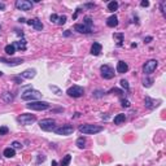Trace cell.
<instances>
[{"instance_id":"obj_8","label":"cell","mask_w":166,"mask_h":166,"mask_svg":"<svg viewBox=\"0 0 166 166\" xmlns=\"http://www.w3.org/2000/svg\"><path fill=\"white\" fill-rule=\"evenodd\" d=\"M100 73H101V77H103L104 79H112L114 78V69L112 68V66L109 65H101L100 68Z\"/></svg>"},{"instance_id":"obj_7","label":"cell","mask_w":166,"mask_h":166,"mask_svg":"<svg viewBox=\"0 0 166 166\" xmlns=\"http://www.w3.org/2000/svg\"><path fill=\"white\" fill-rule=\"evenodd\" d=\"M55 134H57V135H72V134L74 132V127L73 125H64L61 127H56V129L53 130Z\"/></svg>"},{"instance_id":"obj_51","label":"cell","mask_w":166,"mask_h":166,"mask_svg":"<svg viewBox=\"0 0 166 166\" xmlns=\"http://www.w3.org/2000/svg\"><path fill=\"white\" fill-rule=\"evenodd\" d=\"M0 31H1V25H0Z\"/></svg>"},{"instance_id":"obj_50","label":"cell","mask_w":166,"mask_h":166,"mask_svg":"<svg viewBox=\"0 0 166 166\" xmlns=\"http://www.w3.org/2000/svg\"><path fill=\"white\" fill-rule=\"evenodd\" d=\"M0 77H3V72H0Z\"/></svg>"},{"instance_id":"obj_28","label":"cell","mask_w":166,"mask_h":166,"mask_svg":"<svg viewBox=\"0 0 166 166\" xmlns=\"http://www.w3.org/2000/svg\"><path fill=\"white\" fill-rule=\"evenodd\" d=\"M83 25H86L87 27L92 29V25H94L92 18H91V17H84V18H83Z\"/></svg>"},{"instance_id":"obj_19","label":"cell","mask_w":166,"mask_h":166,"mask_svg":"<svg viewBox=\"0 0 166 166\" xmlns=\"http://www.w3.org/2000/svg\"><path fill=\"white\" fill-rule=\"evenodd\" d=\"M107 25L109 27H116L118 25V17L116 15H112L107 20Z\"/></svg>"},{"instance_id":"obj_3","label":"cell","mask_w":166,"mask_h":166,"mask_svg":"<svg viewBox=\"0 0 166 166\" xmlns=\"http://www.w3.org/2000/svg\"><path fill=\"white\" fill-rule=\"evenodd\" d=\"M35 121H37V117L34 114H29V113H23V114L17 117V122L22 126H29L31 123H34Z\"/></svg>"},{"instance_id":"obj_30","label":"cell","mask_w":166,"mask_h":166,"mask_svg":"<svg viewBox=\"0 0 166 166\" xmlns=\"http://www.w3.org/2000/svg\"><path fill=\"white\" fill-rule=\"evenodd\" d=\"M119 84H121V87H122V88H125L126 91H129V90H130V84H129V82H127L126 79H121V80H119Z\"/></svg>"},{"instance_id":"obj_20","label":"cell","mask_w":166,"mask_h":166,"mask_svg":"<svg viewBox=\"0 0 166 166\" xmlns=\"http://www.w3.org/2000/svg\"><path fill=\"white\" fill-rule=\"evenodd\" d=\"M15 47L18 48V49H21V51H26V48H27V42L22 38V39H20L18 42H16V43H15Z\"/></svg>"},{"instance_id":"obj_6","label":"cell","mask_w":166,"mask_h":166,"mask_svg":"<svg viewBox=\"0 0 166 166\" xmlns=\"http://www.w3.org/2000/svg\"><path fill=\"white\" fill-rule=\"evenodd\" d=\"M157 66H158L157 60H148V61L143 65V73L147 74V75H149V74H152L157 69Z\"/></svg>"},{"instance_id":"obj_2","label":"cell","mask_w":166,"mask_h":166,"mask_svg":"<svg viewBox=\"0 0 166 166\" xmlns=\"http://www.w3.org/2000/svg\"><path fill=\"white\" fill-rule=\"evenodd\" d=\"M42 97V94L38 90H33V88H29L27 91H25L21 95V99L26 101H37Z\"/></svg>"},{"instance_id":"obj_24","label":"cell","mask_w":166,"mask_h":166,"mask_svg":"<svg viewBox=\"0 0 166 166\" xmlns=\"http://www.w3.org/2000/svg\"><path fill=\"white\" fill-rule=\"evenodd\" d=\"M4 51H5V53H7V55L13 56V55H15V52H16V47H15V44H8V45H5Z\"/></svg>"},{"instance_id":"obj_15","label":"cell","mask_w":166,"mask_h":166,"mask_svg":"<svg viewBox=\"0 0 166 166\" xmlns=\"http://www.w3.org/2000/svg\"><path fill=\"white\" fill-rule=\"evenodd\" d=\"M37 75V70L35 69H26L25 72L21 73V78H25V79H31Z\"/></svg>"},{"instance_id":"obj_9","label":"cell","mask_w":166,"mask_h":166,"mask_svg":"<svg viewBox=\"0 0 166 166\" xmlns=\"http://www.w3.org/2000/svg\"><path fill=\"white\" fill-rule=\"evenodd\" d=\"M66 94H68L70 97H82L84 95V88L80 86H73L66 91Z\"/></svg>"},{"instance_id":"obj_14","label":"cell","mask_w":166,"mask_h":166,"mask_svg":"<svg viewBox=\"0 0 166 166\" xmlns=\"http://www.w3.org/2000/svg\"><path fill=\"white\" fill-rule=\"evenodd\" d=\"M26 23L29 25V26H33L35 30H38V31H42L43 30V23H42V21H39L38 18H33V20H29V21H26Z\"/></svg>"},{"instance_id":"obj_36","label":"cell","mask_w":166,"mask_h":166,"mask_svg":"<svg viewBox=\"0 0 166 166\" xmlns=\"http://www.w3.org/2000/svg\"><path fill=\"white\" fill-rule=\"evenodd\" d=\"M66 23V16H59V21H57V25H65Z\"/></svg>"},{"instance_id":"obj_48","label":"cell","mask_w":166,"mask_h":166,"mask_svg":"<svg viewBox=\"0 0 166 166\" xmlns=\"http://www.w3.org/2000/svg\"><path fill=\"white\" fill-rule=\"evenodd\" d=\"M51 166H57V162H56V161H52V164H51Z\"/></svg>"},{"instance_id":"obj_17","label":"cell","mask_w":166,"mask_h":166,"mask_svg":"<svg viewBox=\"0 0 166 166\" xmlns=\"http://www.w3.org/2000/svg\"><path fill=\"white\" fill-rule=\"evenodd\" d=\"M101 51H103V45L100 43H94L92 47H91V55L94 56H99L101 53Z\"/></svg>"},{"instance_id":"obj_37","label":"cell","mask_w":166,"mask_h":166,"mask_svg":"<svg viewBox=\"0 0 166 166\" xmlns=\"http://www.w3.org/2000/svg\"><path fill=\"white\" fill-rule=\"evenodd\" d=\"M49 21L51 22H53L57 25V21H59V15H56V13H53V15H51V17H49Z\"/></svg>"},{"instance_id":"obj_45","label":"cell","mask_w":166,"mask_h":166,"mask_svg":"<svg viewBox=\"0 0 166 166\" xmlns=\"http://www.w3.org/2000/svg\"><path fill=\"white\" fill-rule=\"evenodd\" d=\"M140 5H142V7H148V5H149V1H147V0H144V1H142V3H140Z\"/></svg>"},{"instance_id":"obj_27","label":"cell","mask_w":166,"mask_h":166,"mask_svg":"<svg viewBox=\"0 0 166 166\" xmlns=\"http://www.w3.org/2000/svg\"><path fill=\"white\" fill-rule=\"evenodd\" d=\"M70 161H72V156H70V154H66V156L61 160V162H60V166H68L70 164Z\"/></svg>"},{"instance_id":"obj_13","label":"cell","mask_w":166,"mask_h":166,"mask_svg":"<svg viewBox=\"0 0 166 166\" xmlns=\"http://www.w3.org/2000/svg\"><path fill=\"white\" fill-rule=\"evenodd\" d=\"M74 30H75L77 33H80V34H91L92 33V29L87 27L86 25H83V23H75L74 25Z\"/></svg>"},{"instance_id":"obj_5","label":"cell","mask_w":166,"mask_h":166,"mask_svg":"<svg viewBox=\"0 0 166 166\" xmlns=\"http://www.w3.org/2000/svg\"><path fill=\"white\" fill-rule=\"evenodd\" d=\"M26 107L29 109H33V110H47V109H49V104L47 101L37 100V101H30Z\"/></svg>"},{"instance_id":"obj_11","label":"cell","mask_w":166,"mask_h":166,"mask_svg":"<svg viewBox=\"0 0 166 166\" xmlns=\"http://www.w3.org/2000/svg\"><path fill=\"white\" fill-rule=\"evenodd\" d=\"M0 62L5 64V65H8V66H17V65L23 64V60L22 59H5V57H0Z\"/></svg>"},{"instance_id":"obj_32","label":"cell","mask_w":166,"mask_h":166,"mask_svg":"<svg viewBox=\"0 0 166 166\" xmlns=\"http://www.w3.org/2000/svg\"><path fill=\"white\" fill-rule=\"evenodd\" d=\"M104 90H96V91H94V97H103L104 96Z\"/></svg>"},{"instance_id":"obj_22","label":"cell","mask_w":166,"mask_h":166,"mask_svg":"<svg viewBox=\"0 0 166 166\" xmlns=\"http://www.w3.org/2000/svg\"><path fill=\"white\" fill-rule=\"evenodd\" d=\"M126 121V114L125 113H119V114H117L114 117V123L116 125H121V123H123Z\"/></svg>"},{"instance_id":"obj_31","label":"cell","mask_w":166,"mask_h":166,"mask_svg":"<svg viewBox=\"0 0 166 166\" xmlns=\"http://www.w3.org/2000/svg\"><path fill=\"white\" fill-rule=\"evenodd\" d=\"M49 90H51V91H53V92H55L56 95H61V94H62V91L60 90L59 87L53 86V84H51V86H49Z\"/></svg>"},{"instance_id":"obj_21","label":"cell","mask_w":166,"mask_h":166,"mask_svg":"<svg viewBox=\"0 0 166 166\" xmlns=\"http://www.w3.org/2000/svg\"><path fill=\"white\" fill-rule=\"evenodd\" d=\"M3 154H4L7 158H13L16 156V151L13 149L12 147H9V148H5L4 152H3Z\"/></svg>"},{"instance_id":"obj_1","label":"cell","mask_w":166,"mask_h":166,"mask_svg":"<svg viewBox=\"0 0 166 166\" xmlns=\"http://www.w3.org/2000/svg\"><path fill=\"white\" fill-rule=\"evenodd\" d=\"M104 130L103 126H97V125H90V123H87V125H82L79 126V131L84 134V135H95V134H99L101 132Z\"/></svg>"},{"instance_id":"obj_29","label":"cell","mask_w":166,"mask_h":166,"mask_svg":"<svg viewBox=\"0 0 166 166\" xmlns=\"http://www.w3.org/2000/svg\"><path fill=\"white\" fill-rule=\"evenodd\" d=\"M152 84H153V78H144L143 79V86L144 87H152Z\"/></svg>"},{"instance_id":"obj_18","label":"cell","mask_w":166,"mask_h":166,"mask_svg":"<svg viewBox=\"0 0 166 166\" xmlns=\"http://www.w3.org/2000/svg\"><path fill=\"white\" fill-rule=\"evenodd\" d=\"M127 72H129V65H127L125 61H118V64H117V73L123 74V73H127Z\"/></svg>"},{"instance_id":"obj_10","label":"cell","mask_w":166,"mask_h":166,"mask_svg":"<svg viewBox=\"0 0 166 166\" xmlns=\"http://www.w3.org/2000/svg\"><path fill=\"white\" fill-rule=\"evenodd\" d=\"M16 8L23 10V12H27V10H31V8H33V3L29 1V0H17Z\"/></svg>"},{"instance_id":"obj_16","label":"cell","mask_w":166,"mask_h":166,"mask_svg":"<svg viewBox=\"0 0 166 166\" xmlns=\"http://www.w3.org/2000/svg\"><path fill=\"white\" fill-rule=\"evenodd\" d=\"M113 39L117 43L118 47H122L123 45V39H125V34L123 33H114L113 34Z\"/></svg>"},{"instance_id":"obj_33","label":"cell","mask_w":166,"mask_h":166,"mask_svg":"<svg viewBox=\"0 0 166 166\" xmlns=\"http://www.w3.org/2000/svg\"><path fill=\"white\" fill-rule=\"evenodd\" d=\"M121 105H122L123 108H130V105H131V104H130V101L127 100V99L121 97Z\"/></svg>"},{"instance_id":"obj_49","label":"cell","mask_w":166,"mask_h":166,"mask_svg":"<svg viewBox=\"0 0 166 166\" xmlns=\"http://www.w3.org/2000/svg\"><path fill=\"white\" fill-rule=\"evenodd\" d=\"M18 21H20V22H26V20H25V18H20Z\"/></svg>"},{"instance_id":"obj_47","label":"cell","mask_w":166,"mask_h":166,"mask_svg":"<svg viewBox=\"0 0 166 166\" xmlns=\"http://www.w3.org/2000/svg\"><path fill=\"white\" fill-rule=\"evenodd\" d=\"M64 35H65V37H70V33H69V30H68V31H65V33H64Z\"/></svg>"},{"instance_id":"obj_43","label":"cell","mask_w":166,"mask_h":166,"mask_svg":"<svg viewBox=\"0 0 166 166\" xmlns=\"http://www.w3.org/2000/svg\"><path fill=\"white\" fill-rule=\"evenodd\" d=\"M152 40H153V38H152V37H147L146 39H144V43H151Z\"/></svg>"},{"instance_id":"obj_4","label":"cell","mask_w":166,"mask_h":166,"mask_svg":"<svg viewBox=\"0 0 166 166\" xmlns=\"http://www.w3.org/2000/svg\"><path fill=\"white\" fill-rule=\"evenodd\" d=\"M39 127L43 131H53L56 129V122L52 118H44L39 121Z\"/></svg>"},{"instance_id":"obj_39","label":"cell","mask_w":166,"mask_h":166,"mask_svg":"<svg viewBox=\"0 0 166 166\" xmlns=\"http://www.w3.org/2000/svg\"><path fill=\"white\" fill-rule=\"evenodd\" d=\"M109 94H117V95H122L123 91L122 90H118V88H113V90L109 91Z\"/></svg>"},{"instance_id":"obj_26","label":"cell","mask_w":166,"mask_h":166,"mask_svg":"<svg viewBox=\"0 0 166 166\" xmlns=\"http://www.w3.org/2000/svg\"><path fill=\"white\" fill-rule=\"evenodd\" d=\"M77 147L79 148V149H83L84 147H86V139H84L83 136H80L77 139Z\"/></svg>"},{"instance_id":"obj_44","label":"cell","mask_w":166,"mask_h":166,"mask_svg":"<svg viewBox=\"0 0 166 166\" xmlns=\"http://www.w3.org/2000/svg\"><path fill=\"white\" fill-rule=\"evenodd\" d=\"M13 79H15L17 83H22V78H21V77H15Z\"/></svg>"},{"instance_id":"obj_25","label":"cell","mask_w":166,"mask_h":166,"mask_svg":"<svg viewBox=\"0 0 166 166\" xmlns=\"http://www.w3.org/2000/svg\"><path fill=\"white\" fill-rule=\"evenodd\" d=\"M1 99L5 101V103L9 104V103H12V101H13V95L10 94V92H4V94L1 95Z\"/></svg>"},{"instance_id":"obj_35","label":"cell","mask_w":166,"mask_h":166,"mask_svg":"<svg viewBox=\"0 0 166 166\" xmlns=\"http://www.w3.org/2000/svg\"><path fill=\"white\" fill-rule=\"evenodd\" d=\"M10 147H12L15 151H16V149H22V144H21L20 142H13Z\"/></svg>"},{"instance_id":"obj_34","label":"cell","mask_w":166,"mask_h":166,"mask_svg":"<svg viewBox=\"0 0 166 166\" xmlns=\"http://www.w3.org/2000/svg\"><path fill=\"white\" fill-rule=\"evenodd\" d=\"M8 132H9V129H8L7 126H1V127H0V136L7 135Z\"/></svg>"},{"instance_id":"obj_42","label":"cell","mask_w":166,"mask_h":166,"mask_svg":"<svg viewBox=\"0 0 166 166\" xmlns=\"http://www.w3.org/2000/svg\"><path fill=\"white\" fill-rule=\"evenodd\" d=\"M80 10H82V9H80V8H77V10H75V13H74V15H73V20H75L77 17H78V15H79V13H80Z\"/></svg>"},{"instance_id":"obj_23","label":"cell","mask_w":166,"mask_h":166,"mask_svg":"<svg viewBox=\"0 0 166 166\" xmlns=\"http://www.w3.org/2000/svg\"><path fill=\"white\" fill-rule=\"evenodd\" d=\"M118 7H119V4H118L117 1H110V3H108V12L114 13L116 10L118 9Z\"/></svg>"},{"instance_id":"obj_40","label":"cell","mask_w":166,"mask_h":166,"mask_svg":"<svg viewBox=\"0 0 166 166\" xmlns=\"http://www.w3.org/2000/svg\"><path fill=\"white\" fill-rule=\"evenodd\" d=\"M161 12L164 16H166V1H161Z\"/></svg>"},{"instance_id":"obj_12","label":"cell","mask_w":166,"mask_h":166,"mask_svg":"<svg viewBox=\"0 0 166 166\" xmlns=\"http://www.w3.org/2000/svg\"><path fill=\"white\" fill-rule=\"evenodd\" d=\"M160 103H161L160 100H154V99H152L149 96H146V99H144V105H146V108H148V109L157 108L158 105H160Z\"/></svg>"},{"instance_id":"obj_38","label":"cell","mask_w":166,"mask_h":166,"mask_svg":"<svg viewBox=\"0 0 166 166\" xmlns=\"http://www.w3.org/2000/svg\"><path fill=\"white\" fill-rule=\"evenodd\" d=\"M95 3H86V4H83V8H87V9H94L95 8Z\"/></svg>"},{"instance_id":"obj_41","label":"cell","mask_w":166,"mask_h":166,"mask_svg":"<svg viewBox=\"0 0 166 166\" xmlns=\"http://www.w3.org/2000/svg\"><path fill=\"white\" fill-rule=\"evenodd\" d=\"M45 160V156L44 154H39V156H38V161H37V164H40V162H43Z\"/></svg>"},{"instance_id":"obj_46","label":"cell","mask_w":166,"mask_h":166,"mask_svg":"<svg viewBox=\"0 0 166 166\" xmlns=\"http://www.w3.org/2000/svg\"><path fill=\"white\" fill-rule=\"evenodd\" d=\"M5 9V4L4 3H0V10H4Z\"/></svg>"}]
</instances>
